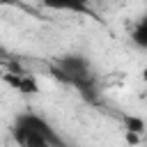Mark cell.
<instances>
[{
	"mask_svg": "<svg viewBox=\"0 0 147 147\" xmlns=\"http://www.w3.org/2000/svg\"><path fill=\"white\" fill-rule=\"evenodd\" d=\"M14 140L23 147H64V140L51 126V122L37 113H18L11 126Z\"/></svg>",
	"mask_w": 147,
	"mask_h": 147,
	"instance_id": "obj_1",
	"label": "cell"
},
{
	"mask_svg": "<svg viewBox=\"0 0 147 147\" xmlns=\"http://www.w3.org/2000/svg\"><path fill=\"white\" fill-rule=\"evenodd\" d=\"M41 5H44L46 9H53V11H67V14H85V16H94L92 0H41Z\"/></svg>",
	"mask_w": 147,
	"mask_h": 147,
	"instance_id": "obj_2",
	"label": "cell"
},
{
	"mask_svg": "<svg viewBox=\"0 0 147 147\" xmlns=\"http://www.w3.org/2000/svg\"><path fill=\"white\" fill-rule=\"evenodd\" d=\"M2 78H5V83H9V85H11L14 90H18L21 94H37V92H39L37 80H34L28 71H23V69H14L11 74H5Z\"/></svg>",
	"mask_w": 147,
	"mask_h": 147,
	"instance_id": "obj_3",
	"label": "cell"
},
{
	"mask_svg": "<svg viewBox=\"0 0 147 147\" xmlns=\"http://www.w3.org/2000/svg\"><path fill=\"white\" fill-rule=\"evenodd\" d=\"M131 41H133L138 48L147 51V11L133 23V28H131Z\"/></svg>",
	"mask_w": 147,
	"mask_h": 147,
	"instance_id": "obj_4",
	"label": "cell"
},
{
	"mask_svg": "<svg viewBox=\"0 0 147 147\" xmlns=\"http://www.w3.org/2000/svg\"><path fill=\"white\" fill-rule=\"evenodd\" d=\"M124 124H126V129H129L131 133H142V131H147V126H145V122H142L140 117H133V115H129V117H124Z\"/></svg>",
	"mask_w": 147,
	"mask_h": 147,
	"instance_id": "obj_5",
	"label": "cell"
},
{
	"mask_svg": "<svg viewBox=\"0 0 147 147\" xmlns=\"http://www.w3.org/2000/svg\"><path fill=\"white\" fill-rule=\"evenodd\" d=\"M0 7H21V0H0Z\"/></svg>",
	"mask_w": 147,
	"mask_h": 147,
	"instance_id": "obj_6",
	"label": "cell"
},
{
	"mask_svg": "<svg viewBox=\"0 0 147 147\" xmlns=\"http://www.w3.org/2000/svg\"><path fill=\"white\" fill-rule=\"evenodd\" d=\"M142 80H147V67L142 69Z\"/></svg>",
	"mask_w": 147,
	"mask_h": 147,
	"instance_id": "obj_7",
	"label": "cell"
}]
</instances>
